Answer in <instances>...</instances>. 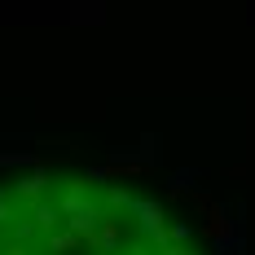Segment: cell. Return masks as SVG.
<instances>
[{
	"label": "cell",
	"instance_id": "obj_5",
	"mask_svg": "<svg viewBox=\"0 0 255 255\" xmlns=\"http://www.w3.org/2000/svg\"><path fill=\"white\" fill-rule=\"evenodd\" d=\"M26 216H31V225H35V233H40V242H44L49 233H57L62 225H66V216L57 211V203H53V198H49V203H40V207H31Z\"/></svg>",
	"mask_w": 255,
	"mask_h": 255
},
{
	"label": "cell",
	"instance_id": "obj_9",
	"mask_svg": "<svg viewBox=\"0 0 255 255\" xmlns=\"http://www.w3.org/2000/svg\"><path fill=\"white\" fill-rule=\"evenodd\" d=\"M124 255H154V247H150V242H141V238H132Z\"/></svg>",
	"mask_w": 255,
	"mask_h": 255
},
{
	"label": "cell",
	"instance_id": "obj_8",
	"mask_svg": "<svg viewBox=\"0 0 255 255\" xmlns=\"http://www.w3.org/2000/svg\"><path fill=\"white\" fill-rule=\"evenodd\" d=\"M40 247H22V242H4L0 247V255H35Z\"/></svg>",
	"mask_w": 255,
	"mask_h": 255
},
{
	"label": "cell",
	"instance_id": "obj_1",
	"mask_svg": "<svg viewBox=\"0 0 255 255\" xmlns=\"http://www.w3.org/2000/svg\"><path fill=\"white\" fill-rule=\"evenodd\" d=\"M124 220H132V238H141V242L154 247L167 233V203L163 198H128Z\"/></svg>",
	"mask_w": 255,
	"mask_h": 255
},
{
	"label": "cell",
	"instance_id": "obj_6",
	"mask_svg": "<svg viewBox=\"0 0 255 255\" xmlns=\"http://www.w3.org/2000/svg\"><path fill=\"white\" fill-rule=\"evenodd\" d=\"M79 247H84V242H79V233H71L66 225L40 242V251H44V255H71V251H79Z\"/></svg>",
	"mask_w": 255,
	"mask_h": 255
},
{
	"label": "cell",
	"instance_id": "obj_7",
	"mask_svg": "<svg viewBox=\"0 0 255 255\" xmlns=\"http://www.w3.org/2000/svg\"><path fill=\"white\" fill-rule=\"evenodd\" d=\"M18 216H22V207L13 203L9 194H0V242H9V233L18 225Z\"/></svg>",
	"mask_w": 255,
	"mask_h": 255
},
{
	"label": "cell",
	"instance_id": "obj_10",
	"mask_svg": "<svg viewBox=\"0 0 255 255\" xmlns=\"http://www.w3.org/2000/svg\"><path fill=\"white\" fill-rule=\"evenodd\" d=\"M185 255H203V251H185Z\"/></svg>",
	"mask_w": 255,
	"mask_h": 255
},
{
	"label": "cell",
	"instance_id": "obj_2",
	"mask_svg": "<svg viewBox=\"0 0 255 255\" xmlns=\"http://www.w3.org/2000/svg\"><path fill=\"white\" fill-rule=\"evenodd\" d=\"M53 203H57V211L71 220V216H79V211L97 207L102 198H97V185H93L88 176H57L53 180Z\"/></svg>",
	"mask_w": 255,
	"mask_h": 255
},
{
	"label": "cell",
	"instance_id": "obj_11",
	"mask_svg": "<svg viewBox=\"0 0 255 255\" xmlns=\"http://www.w3.org/2000/svg\"><path fill=\"white\" fill-rule=\"evenodd\" d=\"M35 255H44V251H35Z\"/></svg>",
	"mask_w": 255,
	"mask_h": 255
},
{
	"label": "cell",
	"instance_id": "obj_4",
	"mask_svg": "<svg viewBox=\"0 0 255 255\" xmlns=\"http://www.w3.org/2000/svg\"><path fill=\"white\" fill-rule=\"evenodd\" d=\"M128 242H132V229H128L124 216H106L102 225H97V233L84 238V247H88L93 255H124Z\"/></svg>",
	"mask_w": 255,
	"mask_h": 255
},
{
	"label": "cell",
	"instance_id": "obj_3",
	"mask_svg": "<svg viewBox=\"0 0 255 255\" xmlns=\"http://www.w3.org/2000/svg\"><path fill=\"white\" fill-rule=\"evenodd\" d=\"M53 180H57V176H53L49 163H44V167H31L26 176H18L13 185H9V198L22 207V211H31V207H40V203H49V198H53Z\"/></svg>",
	"mask_w": 255,
	"mask_h": 255
}]
</instances>
